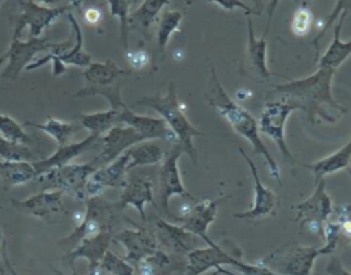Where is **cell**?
<instances>
[{"instance_id":"cell-1","label":"cell","mask_w":351,"mask_h":275,"mask_svg":"<svg viewBox=\"0 0 351 275\" xmlns=\"http://www.w3.org/2000/svg\"><path fill=\"white\" fill-rule=\"evenodd\" d=\"M333 74V68L317 67V71L306 78L274 85L273 92L278 94L281 100L293 103L299 105L300 109H304L307 120L311 125L317 123V118L328 123H335L339 118L330 115L326 107L336 109L339 115L347 114V109L340 105L332 94Z\"/></svg>"},{"instance_id":"cell-2","label":"cell","mask_w":351,"mask_h":275,"mask_svg":"<svg viewBox=\"0 0 351 275\" xmlns=\"http://www.w3.org/2000/svg\"><path fill=\"white\" fill-rule=\"evenodd\" d=\"M206 101L230 125V127L239 135H241L251 144L255 153L261 155L265 159L271 178L278 182V185H281L278 164L276 163L271 153L269 152V148L261 138L258 120L243 105H240L226 93L217 77L215 68H211V79L208 90L206 92Z\"/></svg>"},{"instance_id":"cell-3","label":"cell","mask_w":351,"mask_h":275,"mask_svg":"<svg viewBox=\"0 0 351 275\" xmlns=\"http://www.w3.org/2000/svg\"><path fill=\"white\" fill-rule=\"evenodd\" d=\"M138 105L148 107L159 114V116L167 123L170 130L174 133L177 144L181 146L182 152L188 155L192 161L196 164L197 152L193 145V138L203 135L200 130H197L185 116L178 97L176 92L174 83H170L167 88V93L163 96H145L136 101Z\"/></svg>"},{"instance_id":"cell-4","label":"cell","mask_w":351,"mask_h":275,"mask_svg":"<svg viewBox=\"0 0 351 275\" xmlns=\"http://www.w3.org/2000/svg\"><path fill=\"white\" fill-rule=\"evenodd\" d=\"M321 246L289 244L277 248L259 263L280 275H311Z\"/></svg>"},{"instance_id":"cell-5","label":"cell","mask_w":351,"mask_h":275,"mask_svg":"<svg viewBox=\"0 0 351 275\" xmlns=\"http://www.w3.org/2000/svg\"><path fill=\"white\" fill-rule=\"evenodd\" d=\"M296 109H300L299 105L289 101H267L265 103L258 119L259 133L269 137L277 145L282 159L289 164H295L296 159L285 140V123L289 115Z\"/></svg>"},{"instance_id":"cell-6","label":"cell","mask_w":351,"mask_h":275,"mask_svg":"<svg viewBox=\"0 0 351 275\" xmlns=\"http://www.w3.org/2000/svg\"><path fill=\"white\" fill-rule=\"evenodd\" d=\"M97 170L96 163L92 160L89 163L81 164H66L63 167L51 170L49 172L40 176L38 181L44 182L47 189L60 190L64 194L73 196L80 201H85V185L89 176Z\"/></svg>"},{"instance_id":"cell-7","label":"cell","mask_w":351,"mask_h":275,"mask_svg":"<svg viewBox=\"0 0 351 275\" xmlns=\"http://www.w3.org/2000/svg\"><path fill=\"white\" fill-rule=\"evenodd\" d=\"M18 1L21 11L14 22V34L16 36H22L23 29L27 26L30 37H40L45 29H48L63 14H67L71 8L69 4L59 7H47L32 0Z\"/></svg>"},{"instance_id":"cell-8","label":"cell","mask_w":351,"mask_h":275,"mask_svg":"<svg viewBox=\"0 0 351 275\" xmlns=\"http://www.w3.org/2000/svg\"><path fill=\"white\" fill-rule=\"evenodd\" d=\"M296 211L295 220L300 222V228L310 224L311 231L324 234V226L333 212V202L325 190V178L315 183L310 197L292 207Z\"/></svg>"},{"instance_id":"cell-9","label":"cell","mask_w":351,"mask_h":275,"mask_svg":"<svg viewBox=\"0 0 351 275\" xmlns=\"http://www.w3.org/2000/svg\"><path fill=\"white\" fill-rule=\"evenodd\" d=\"M55 42L56 41H51L47 37H30L27 41H22L21 36L12 34L11 44L5 52L7 63L0 75L8 79H16L40 52H48L55 45Z\"/></svg>"},{"instance_id":"cell-10","label":"cell","mask_w":351,"mask_h":275,"mask_svg":"<svg viewBox=\"0 0 351 275\" xmlns=\"http://www.w3.org/2000/svg\"><path fill=\"white\" fill-rule=\"evenodd\" d=\"M181 146L174 142L173 148L165 153V157L162 160V166L159 170V204L162 211L170 216L169 211V201L173 196H181L185 197L191 201H196V198L188 193L185 189L181 175H180V168H178V159L182 155Z\"/></svg>"},{"instance_id":"cell-11","label":"cell","mask_w":351,"mask_h":275,"mask_svg":"<svg viewBox=\"0 0 351 275\" xmlns=\"http://www.w3.org/2000/svg\"><path fill=\"white\" fill-rule=\"evenodd\" d=\"M112 230L106 228L92 237H86L81 239L75 248L71 250L66 252L63 254V264L69 265L71 271L75 270V260L77 259H86L89 264V271L88 275H96L97 271L100 270V263L108 250L110 242L112 241Z\"/></svg>"},{"instance_id":"cell-12","label":"cell","mask_w":351,"mask_h":275,"mask_svg":"<svg viewBox=\"0 0 351 275\" xmlns=\"http://www.w3.org/2000/svg\"><path fill=\"white\" fill-rule=\"evenodd\" d=\"M226 198H229V196H221L215 200L208 201H195V204H192L184 215H181L180 218H174L176 224L199 237L204 244L213 245L214 241L208 237L207 230L208 226L215 220L219 204L223 202Z\"/></svg>"},{"instance_id":"cell-13","label":"cell","mask_w":351,"mask_h":275,"mask_svg":"<svg viewBox=\"0 0 351 275\" xmlns=\"http://www.w3.org/2000/svg\"><path fill=\"white\" fill-rule=\"evenodd\" d=\"M64 193L60 190L47 189L40 193L32 194L25 200H11V204L18 211L30 216L38 218L45 222H53L59 215L69 213L63 204Z\"/></svg>"},{"instance_id":"cell-14","label":"cell","mask_w":351,"mask_h":275,"mask_svg":"<svg viewBox=\"0 0 351 275\" xmlns=\"http://www.w3.org/2000/svg\"><path fill=\"white\" fill-rule=\"evenodd\" d=\"M112 241L125 248V260L133 267L143 259L159 250V242L154 230L149 228H123L114 234Z\"/></svg>"},{"instance_id":"cell-15","label":"cell","mask_w":351,"mask_h":275,"mask_svg":"<svg viewBox=\"0 0 351 275\" xmlns=\"http://www.w3.org/2000/svg\"><path fill=\"white\" fill-rule=\"evenodd\" d=\"M141 141H144L143 137L133 127L126 125H117L99 138L101 152L93 159V161L96 163L97 168H100Z\"/></svg>"},{"instance_id":"cell-16","label":"cell","mask_w":351,"mask_h":275,"mask_svg":"<svg viewBox=\"0 0 351 275\" xmlns=\"http://www.w3.org/2000/svg\"><path fill=\"white\" fill-rule=\"evenodd\" d=\"M239 150L244 157L247 166L250 167L252 179H254V201L250 209L234 213V218L236 219H261L269 215L273 216L276 213V205H277L276 194L273 193V190H270L262 183L255 163L250 159V156L244 152V149L239 146Z\"/></svg>"},{"instance_id":"cell-17","label":"cell","mask_w":351,"mask_h":275,"mask_svg":"<svg viewBox=\"0 0 351 275\" xmlns=\"http://www.w3.org/2000/svg\"><path fill=\"white\" fill-rule=\"evenodd\" d=\"M236 256L226 252L222 246L207 245L189 250L185 256V275H202L208 270H215L223 265H232Z\"/></svg>"},{"instance_id":"cell-18","label":"cell","mask_w":351,"mask_h":275,"mask_svg":"<svg viewBox=\"0 0 351 275\" xmlns=\"http://www.w3.org/2000/svg\"><path fill=\"white\" fill-rule=\"evenodd\" d=\"M119 125H126L133 127L144 141L163 140L177 142L174 133L170 130L167 123L162 118H154L147 115H138L133 112L128 105L121 108Z\"/></svg>"},{"instance_id":"cell-19","label":"cell","mask_w":351,"mask_h":275,"mask_svg":"<svg viewBox=\"0 0 351 275\" xmlns=\"http://www.w3.org/2000/svg\"><path fill=\"white\" fill-rule=\"evenodd\" d=\"M117 207L123 211L126 207H133L143 220H145L144 207L147 204L155 205L154 194H152V181L147 176L136 175L126 181V185L122 187V193L118 201H115Z\"/></svg>"},{"instance_id":"cell-20","label":"cell","mask_w":351,"mask_h":275,"mask_svg":"<svg viewBox=\"0 0 351 275\" xmlns=\"http://www.w3.org/2000/svg\"><path fill=\"white\" fill-rule=\"evenodd\" d=\"M155 234L159 242V246L169 248L171 252L178 253V254H185L195 249L199 248V242L196 235L192 233L186 231L178 224L169 223L160 218L155 219Z\"/></svg>"},{"instance_id":"cell-21","label":"cell","mask_w":351,"mask_h":275,"mask_svg":"<svg viewBox=\"0 0 351 275\" xmlns=\"http://www.w3.org/2000/svg\"><path fill=\"white\" fill-rule=\"evenodd\" d=\"M96 144H99V137L89 134L88 137H85L81 141L70 142V144L59 146L51 156H48L45 159L36 160V161H33V164L41 176V175L49 172L51 170H55V168L69 164L73 159L78 157L80 155H82L84 152L89 150V149H92Z\"/></svg>"},{"instance_id":"cell-22","label":"cell","mask_w":351,"mask_h":275,"mask_svg":"<svg viewBox=\"0 0 351 275\" xmlns=\"http://www.w3.org/2000/svg\"><path fill=\"white\" fill-rule=\"evenodd\" d=\"M247 64L251 74H254L255 79L267 83L270 82L271 73L266 63V51H267V42H266V33L262 34L261 38L255 37L252 21L250 16H247Z\"/></svg>"},{"instance_id":"cell-23","label":"cell","mask_w":351,"mask_h":275,"mask_svg":"<svg viewBox=\"0 0 351 275\" xmlns=\"http://www.w3.org/2000/svg\"><path fill=\"white\" fill-rule=\"evenodd\" d=\"M67 19L73 27V36H74V42L73 45L58 57L56 64L52 67V74L53 77H59L62 75L67 66H77V67H88L93 60L90 57V55H88L84 51V36H82V30L80 23L77 22V19L74 18V15L69 11L67 14Z\"/></svg>"},{"instance_id":"cell-24","label":"cell","mask_w":351,"mask_h":275,"mask_svg":"<svg viewBox=\"0 0 351 275\" xmlns=\"http://www.w3.org/2000/svg\"><path fill=\"white\" fill-rule=\"evenodd\" d=\"M170 0H144L129 15V30L140 33L145 40L151 37V26Z\"/></svg>"},{"instance_id":"cell-25","label":"cell","mask_w":351,"mask_h":275,"mask_svg":"<svg viewBox=\"0 0 351 275\" xmlns=\"http://www.w3.org/2000/svg\"><path fill=\"white\" fill-rule=\"evenodd\" d=\"M128 163L129 155L128 150L123 152L119 157L112 160L111 163L97 168L92 175L90 179L99 183L101 187H112V189H122L128 181Z\"/></svg>"},{"instance_id":"cell-26","label":"cell","mask_w":351,"mask_h":275,"mask_svg":"<svg viewBox=\"0 0 351 275\" xmlns=\"http://www.w3.org/2000/svg\"><path fill=\"white\" fill-rule=\"evenodd\" d=\"M40 178L33 161H5L0 160V179L5 190L15 186L37 181Z\"/></svg>"},{"instance_id":"cell-27","label":"cell","mask_w":351,"mask_h":275,"mask_svg":"<svg viewBox=\"0 0 351 275\" xmlns=\"http://www.w3.org/2000/svg\"><path fill=\"white\" fill-rule=\"evenodd\" d=\"M132 70H123L112 60L92 62L84 68V79L90 86H108L123 75H130Z\"/></svg>"},{"instance_id":"cell-28","label":"cell","mask_w":351,"mask_h":275,"mask_svg":"<svg viewBox=\"0 0 351 275\" xmlns=\"http://www.w3.org/2000/svg\"><path fill=\"white\" fill-rule=\"evenodd\" d=\"M351 161V140L341 146L339 150H336L335 153L315 161L311 164H303V167H306L307 170L311 171L315 183L325 178L326 175H330L333 172H337L340 170H344L348 167Z\"/></svg>"},{"instance_id":"cell-29","label":"cell","mask_w":351,"mask_h":275,"mask_svg":"<svg viewBox=\"0 0 351 275\" xmlns=\"http://www.w3.org/2000/svg\"><path fill=\"white\" fill-rule=\"evenodd\" d=\"M346 16H339L333 31V40L329 44L328 49L324 52V55L319 57L317 67H329L336 71V68L351 55V40L341 41L340 38V31Z\"/></svg>"},{"instance_id":"cell-30","label":"cell","mask_w":351,"mask_h":275,"mask_svg":"<svg viewBox=\"0 0 351 275\" xmlns=\"http://www.w3.org/2000/svg\"><path fill=\"white\" fill-rule=\"evenodd\" d=\"M25 125L36 127V129L47 133L58 144V146L70 144V140L73 138V135L80 133L82 129V126L77 120L75 122H63V120L55 119L53 116H47V120L43 123L25 122Z\"/></svg>"},{"instance_id":"cell-31","label":"cell","mask_w":351,"mask_h":275,"mask_svg":"<svg viewBox=\"0 0 351 275\" xmlns=\"http://www.w3.org/2000/svg\"><path fill=\"white\" fill-rule=\"evenodd\" d=\"M119 112H121V108L110 107L108 109L100 111V112L80 114L77 115L75 119L82 127L89 130V134H93L100 138L111 127L119 125Z\"/></svg>"},{"instance_id":"cell-32","label":"cell","mask_w":351,"mask_h":275,"mask_svg":"<svg viewBox=\"0 0 351 275\" xmlns=\"http://www.w3.org/2000/svg\"><path fill=\"white\" fill-rule=\"evenodd\" d=\"M128 155H129V163H128V171H129L136 167L155 166L160 163L165 157V150L159 144L154 141H141L130 146L128 149Z\"/></svg>"},{"instance_id":"cell-33","label":"cell","mask_w":351,"mask_h":275,"mask_svg":"<svg viewBox=\"0 0 351 275\" xmlns=\"http://www.w3.org/2000/svg\"><path fill=\"white\" fill-rule=\"evenodd\" d=\"M184 14L178 10H169L165 8L160 12V18L158 19V31H156V41H158V49L162 55H165V49L169 44L170 37L178 31L180 25L182 22Z\"/></svg>"},{"instance_id":"cell-34","label":"cell","mask_w":351,"mask_h":275,"mask_svg":"<svg viewBox=\"0 0 351 275\" xmlns=\"http://www.w3.org/2000/svg\"><path fill=\"white\" fill-rule=\"evenodd\" d=\"M134 270L137 275H170L171 260L169 254L159 249L156 253L138 261Z\"/></svg>"},{"instance_id":"cell-35","label":"cell","mask_w":351,"mask_h":275,"mask_svg":"<svg viewBox=\"0 0 351 275\" xmlns=\"http://www.w3.org/2000/svg\"><path fill=\"white\" fill-rule=\"evenodd\" d=\"M88 96H101L104 97L111 108H122L125 107V101L122 100V96H121V83L119 82H115L112 85H108V86H84L81 88L78 92H75L73 94L74 99H82V97H88Z\"/></svg>"},{"instance_id":"cell-36","label":"cell","mask_w":351,"mask_h":275,"mask_svg":"<svg viewBox=\"0 0 351 275\" xmlns=\"http://www.w3.org/2000/svg\"><path fill=\"white\" fill-rule=\"evenodd\" d=\"M132 0H107L110 15L119 21V41L122 48L129 51V15H130Z\"/></svg>"},{"instance_id":"cell-37","label":"cell","mask_w":351,"mask_h":275,"mask_svg":"<svg viewBox=\"0 0 351 275\" xmlns=\"http://www.w3.org/2000/svg\"><path fill=\"white\" fill-rule=\"evenodd\" d=\"M0 159L5 161H36V155L27 144L10 141L0 135Z\"/></svg>"},{"instance_id":"cell-38","label":"cell","mask_w":351,"mask_h":275,"mask_svg":"<svg viewBox=\"0 0 351 275\" xmlns=\"http://www.w3.org/2000/svg\"><path fill=\"white\" fill-rule=\"evenodd\" d=\"M0 135L21 144H29L32 141L22 125L5 114H0Z\"/></svg>"},{"instance_id":"cell-39","label":"cell","mask_w":351,"mask_h":275,"mask_svg":"<svg viewBox=\"0 0 351 275\" xmlns=\"http://www.w3.org/2000/svg\"><path fill=\"white\" fill-rule=\"evenodd\" d=\"M100 270L111 275H136L134 267L111 250L106 252L100 263Z\"/></svg>"},{"instance_id":"cell-40","label":"cell","mask_w":351,"mask_h":275,"mask_svg":"<svg viewBox=\"0 0 351 275\" xmlns=\"http://www.w3.org/2000/svg\"><path fill=\"white\" fill-rule=\"evenodd\" d=\"M351 12V0H337L332 12L328 15L325 23L322 25V27L319 29L318 34L315 36V38L313 40V44H314V48L318 49V42L319 40L325 36V33L328 31V29H330L335 22L339 19V16H347L348 14Z\"/></svg>"},{"instance_id":"cell-41","label":"cell","mask_w":351,"mask_h":275,"mask_svg":"<svg viewBox=\"0 0 351 275\" xmlns=\"http://www.w3.org/2000/svg\"><path fill=\"white\" fill-rule=\"evenodd\" d=\"M313 12L308 7H299L291 19L292 33L298 37H304L306 34H308L313 26Z\"/></svg>"},{"instance_id":"cell-42","label":"cell","mask_w":351,"mask_h":275,"mask_svg":"<svg viewBox=\"0 0 351 275\" xmlns=\"http://www.w3.org/2000/svg\"><path fill=\"white\" fill-rule=\"evenodd\" d=\"M325 237V245L321 246V256L322 254H333L335 248L340 239V237L343 235L341 231V226L340 223L336 222H326L324 226V234Z\"/></svg>"},{"instance_id":"cell-43","label":"cell","mask_w":351,"mask_h":275,"mask_svg":"<svg viewBox=\"0 0 351 275\" xmlns=\"http://www.w3.org/2000/svg\"><path fill=\"white\" fill-rule=\"evenodd\" d=\"M233 268H236L239 271L240 275H280L276 271L270 270L269 267L258 263V264H250L243 261L240 257H236L233 264Z\"/></svg>"},{"instance_id":"cell-44","label":"cell","mask_w":351,"mask_h":275,"mask_svg":"<svg viewBox=\"0 0 351 275\" xmlns=\"http://www.w3.org/2000/svg\"><path fill=\"white\" fill-rule=\"evenodd\" d=\"M126 60L130 64L132 70H141L149 63V55L144 49L126 51Z\"/></svg>"},{"instance_id":"cell-45","label":"cell","mask_w":351,"mask_h":275,"mask_svg":"<svg viewBox=\"0 0 351 275\" xmlns=\"http://www.w3.org/2000/svg\"><path fill=\"white\" fill-rule=\"evenodd\" d=\"M208 3H214L218 4L221 8L226 10V11H232V10H241L245 15H251L255 14L254 10L251 7H248L245 3H243L241 0H207Z\"/></svg>"},{"instance_id":"cell-46","label":"cell","mask_w":351,"mask_h":275,"mask_svg":"<svg viewBox=\"0 0 351 275\" xmlns=\"http://www.w3.org/2000/svg\"><path fill=\"white\" fill-rule=\"evenodd\" d=\"M82 12V16H84V21L88 23V25H97L101 22L103 19V12H101V8L100 5H92V7H88L85 10L81 11Z\"/></svg>"},{"instance_id":"cell-47","label":"cell","mask_w":351,"mask_h":275,"mask_svg":"<svg viewBox=\"0 0 351 275\" xmlns=\"http://www.w3.org/2000/svg\"><path fill=\"white\" fill-rule=\"evenodd\" d=\"M326 272L329 275H351V272L343 267L341 261L336 256H332L326 264Z\"/></svg>"},{"instance_id":"cell-48","label":"cell","mask_w":351,"mask_h":275,"mask_svg":"<svg viewBox=\"0 0 351 275\" xmlns=\"http://www.w3.org/2000/svg\"><path fill=\"white\" fill-rule=\"evenodd\" d=\"M67 3L70 7H75L80 11H82L88 7H92V5H97L96 0H67Z\"/></svg>"},{"instance_id":"cell-49","label":"cell","mask_w":351,"mask_h":275,"mask_svg":"<svg viewBox=\"0 0 351 275\" xmlns=\"http://www.w3.org/2000/svg\"><path fill=\"white\" fill-rule=\"evenodd\" d=\"M7 259H8V256H7V249H5V241H4V237H3V233H1V228H0V272L5 267V260Z\"/></svg>"},{"instance_id":"cell-50","label":"cell","mask_w":351,"mask_h":275,"mask_svg":"<svg viewBox=\"0 0 351 275\" xmlns=\"http://www.w3.org/2000/svg\"><path fill=\"white\" fill-rule=\"evenodd\" d=\"M278 3H280V0H269V3H267V16H269V21H267V26H266V30H265L266 34L269 33V27H270V23H271V18H273V14H274V11H276Z\"/></svg>"},{"instance_id":"cell-51","label":"cell","mask_w":351,"mask_h":275,"mask_svg":"<svg viewBox=\"0 0 351 275\" xmlns=\"http://www.w3.org/2000/svg\"><path fill=\"white\" fill-rule=\"evenodd\" d=\"M37 1L47 7H59V5H64V3L69 4L67 0H37Z\"/></svg>"},{"instance_id":"cell-52","label":"cell","mask_w":351,"mask_h":275,"mask_svg":"<svg viewBox=\"0 0 351 275\" xmlns=\"http://www.w3.org/2000/svg\"><path fill=\"white\" fill-rule=\"evenodd\" d=\"M0 275H19V274L15 272V270L12 268L10 260L7 259V260H5V267H4V270L0 272Z\"/></svg>"},{"instance_id":"cell-53","label":"cell","mask_w":351,"mask_h":275,"mask_svg":"<svg viewBox=\"0 0 351 275\" xmlns=\"http://www.w3.org/2000/svg\"><path fill=\"white\" fill-rule=\"evenodd\" d=\"M218 274H222V275H240V274H236V272H233V271L225 270L223 267H218V268H215L214 275H218Z\"/></svg>"},{"instance_id":"cell-54","label":"cell","mask_w":351,"mask_h":275,"mask_svg":"<svg viewBox=\"0 0 351 275\" xmlns=\"http://www.w3.org/2000/svg\"><path fill=\"white\" fill-rule=\"evenodd\" d=\"M252 1V4H254V7H256V14L259 15L261 14V11H262V8H263V0H251Z\"/></svg>"},{"instance_id":"cell-55","label":"cell","mask_w":351,"mask_h":275,"mask_svg":"<svg viewBox=\"0 0 351 275\" xmlns=\"http://www.w3.org/2000/svg\"><path fill=\"white\" fill-rule=\"evenodd\" d=\"M52 272H53L55 275H80L75 270L71 271V274H64V272H62L60 270H58V268H55V267H52Z\"/></svg>"},{"instance_id":"cell-56","label":"cell","mask_w":351,"mask_h":275,"mask_svg":"<svg viewBox=\"0 0 351 275\" xmlns=\"http://www.w3.org/2000/svg\"><path fill=\"white\" fill-rule=\"evenodd\" d=\"M5 63H7V53H3V55L0 56V70H1V67H3ZM1 89H3V88L0 86V90H1Z\"/></svg>"},{"instance_id":"cell-57","label":"cell","mask_w":351,"mask_h":275,"mask_svg":"<svg viewBox=\"0 0 351 275\" xmlns=\"http://www.w3.org/2000/svg\"><path fill=\"white\" fill-rule=\"evenodd\" d=\"M96 275H111V274H107V272H104V271H103V270H99V271H97V274H96Z\"/></svg>"},{"instance_id":"cell-58","label":"cell","mask_w":351,"mask_h":275,"mask_svg":"<svg viewBox=\"0 0 351 275\" xmlns=\"http://www.w3.org/2000/svg\"><path fill=\"white\" fill-rule=\"evenodd\" d=\"M347 171H348V174H350V176H351V161H350V164H348V167H347Z\"/></svg>"},{"instance_id":"cell-59","label":"cell","mask_w":351,"mask_h":275,"mask_svg":"<svg viewBox=\"0 0 351 275\" xmlns=\"http://www.w3.org/2000/svg\"><path fill=\"white\" fill-rule=\"evenodd\" d=\"M302 1H303V3H310L311 0H302Z\"/></svg>"},{"instance_id":"cell-60","label":"cell","mask_w":351,"mask_h":275,"mask_svg":"<svg viewBox=\"0 0 351 275\" xmlns=\"http://www.w3.org/2000/svg\"><path fill=\"white\" fill-rule=\"evenodd\" d=\"M3 1H4V0H0V4H1V3H3Z\"/></svg>"}]
</instances>
